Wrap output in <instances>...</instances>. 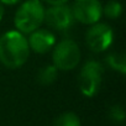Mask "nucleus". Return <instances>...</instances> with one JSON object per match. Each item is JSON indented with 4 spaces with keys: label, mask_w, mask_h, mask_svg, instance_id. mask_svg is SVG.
Returning <instances> with one entry per match:
<instances>
[{
    "label": "nucleus",
    "mask_w": 126,
    "mask_h": 126,
    "mask_svg": "<svg viewBox=\"0 0 126 126\" xmlns=\"http://www.w3.org/2000/svg\"><path fill=\"white\" fill-rule=\"evenodd\" d=\"M30 56L27 38L17 30L5 32L0 37V62L10 69L22 67Z\"/></svg>",
    "instance_id": "nucleus-1"
},
{
    "label": "nucleus",
    "mask_w": 126,
    "mask_h": 126,
    "mask_svg": "<svg viewBox=\"0 0 126 126\" xmlns=\"http://www.w3.org/2000/svg\"><path fill=\"white\" fill-rule=\"evenodd\" d=\"M45 6L40 0H26L15 14V27L24 35H30L40 29L45 21Z\"/></svg>",
    "instance_id": "nucleus-2"
},
{
    "label": "nucleus",
    "mask_w": 126,
    "mask_h": 126,
    "mask_svg": "<svg viewBox=\"0 0 126 126\" xmlns=\"http://www.w3.org/2000/svg\"><path fill=\"white\" fill-rule=\"evenodd\" d=\"M52 49L53 66L58 71H72L79 64L82 54L79 46L73 40H62Z\"/></svg>",
    "instance_id": "nucleus-3"
},
{
    "label": "nucleus",
    "mask_w": 126,
    "mask_h": 126,
    "mask_svg": "<svg viewBox=\"0 0 126 126\" xmlns=\"http://www.w3.org/2000/svg\"><path fill=\"white\" fill-rule=\"evenodd\" d=\"M104 68L96 61H89L83 66L79 77H78V87L80 93L84 96L93 98L95 96L103 83Z\"/></svg>",
    "instance_id": "nucleus-4"
},
{
    "label": "nucleus",
    "mask_w": 126,
    "mask_h": 126,
    "mask_svg": "<svg viewBox=\"0 0 126 126\" xmlns=\"http://www.w3.org/2000/svg\"><path fill=\"white\" fill-rule=\"evenodd\" d=\"M114 40V31L112 29L104 24V22H96L94 25H90V29L87 31L85 41L87 46L93 52H104L106 51Z\"/></svg>",
    "instance_id": "nucleus-5"
},
{
    "label": "nucleus",
    "mask_w": 126,
    "mask_h": 126,
    "mask_svg": "<svg viewBox=\"0 0 126 126\" xmlns=\"http://www.w3.org/2000/svg\"><path fill=\"white\" fill-rule=\"evenodd\" d=\"M74 20L84 25H94L103 16V5L99 0H76L72 6Z\"/></svg>",
    "instance_id": "nucleus-6"
},
{
    "label": "nucleus",
    "mask_w": 126,
    "mask_h": 126,
    "mask_svg": "<svg viewBox=\"0 0 126 126\" xmlns=\"http://www.w3.org/2000/svg\"><path fill=\"white\" fill-rule=\"evenodd\" d=\"M45 21L53 30H68L74 24V16L72 13V8L66 5L59 6H49L45 10Z\"/></svg>",
    "instance_id": "nucleus-7"
},
{
    "label": "nucleus",
    "mask_w": 126,
    "mask_h": 126,
    "mask_svg": "<svg viewBox=\"0 0 126 126\" xmlns=\"http://www.w3.org/2000/svg\"><path fill=\"white\" fill-rule=\"evenodd\" d=\"M30 51L38 54H45L49 52L56 45V36L52 31L47 29H37L30 33L27 38Z\"/></svg>",
    "instance_id": "nucleus-8"
},
{
    "label": "nucleus",
    "mask_w": 126,
    "mask_h": 126,
    "mask_svg": "<svg viewBox=\"0 0 126 126\" xmlns=\"http://www.w3.org/2000/svg\"><path fill=\"white\" fill-rule=\"evenodd\" d=\"M57 77H58V69L53 64H48L38 71L36 79L41 85H49L56 82Z\"/></svg>",
    "instance_id": "nucleus-9"
},
{
    "label": "nucleus",
    "mask_w": 126,
    "mask_h": 126,
    "mask_svg": "<svg viewBox=\"0 0 126 126\" xmlns=\"http://www.w3.org/2000/svg\"><path fill=\"white\" fill-rule=\"evenodd\" d=\"M106 62L110 68H112L114 71L120 72L121 74L126 73V58L124 53H110L106 57Z\"/></svg>",
    "instance_id": "nucleus-10"
},
{
    "label": "nucleus",
    "mask_w": 126,
    "mask_h": 126,
    "mask_svg": "<svg viewBox=\"0 0 126 126\" xmlns=\"http://www.w3.org/2000/svg\"><path fill=\"white\" fill-rule=\"evenodd\" d=\"M52 126H82L80 119L77 114L72 111H67L61 114L54 121Z\"/></svg>",
    "instance_id": "nucleus-11"
},
{
    "label": "nucleus",
    "mask_w": 126,
    "mask_h": 126,
    "mask_svg": "<svg viewBox=\"0 0 126 126\" xmlns=\"http://www.w3.org/2000/svg\"><path fill=\"white\" fill-rule=\"evenodd\" d=\"M122 14V6L116 0H110L103 6V15L109 19H119Z\"/></svg>",
    "instance_id": "nucleus-12"
},
{
    "label": "nucleus",
    "mask_w": 126,
    "mask_h": 126,
    "mask_svg": "<svg viewBox=\"0 0 126 126\" xmlns=\"http://www.w3.org/2000/svg\"><path fill=\"white\" fill-rule=\"evenodd\" d=\"M109 116H110L114 121L120 122V121H122L124 117H125V111H124V109H122L120 105H114V106L110 109Z\"/></svg>",
    "instance_id": "nucleus-13"
},
{
    "label": "nucleus",
    "mask_w": 126,
    "mask_h": 126,
    "mask_svg": "<svg viewBox=\"0 0 126 126\" xmlns=\"http://www.w3.org/2000/svg\"><path fill=\"white\" fill-rule=\"evenodd\" d=\"M49 6H59V5H66L69 0H45Z\"/></svg>",
    "instance_id": "nucleus-14"
},
{
    "label": "nucleus",
    "mask_w": 126,
    "mask_h": 126,
    "mask_svg": "<svg viewBox=\"0 0 126 126\" xmlns=\"http://www.w3.org/2000/svg\"><path fill=\"white\" fill-rule=\"evenodd\" d=\"M22 0H0V3L3 5H16L19 3H21Z\"/></svg>",
    "instance_id": "nucleus-15"
},
{
    "label": "nucleus",
    "mask_w": 126,
    "mask_h": 126,
    "mask_svg": "<svg viewBox=\"0 0 126 126\" xmlns=\"http://www.w3.org/2000/svg\"><path fill=\"white\" fill-rule=\"evenodd\" d=\"M4 15H5V9H4V5H3L1 3H0V21L3 20Z\"/></svg>",
    "instance_id": "nucleus-16"
}]
</instances>
